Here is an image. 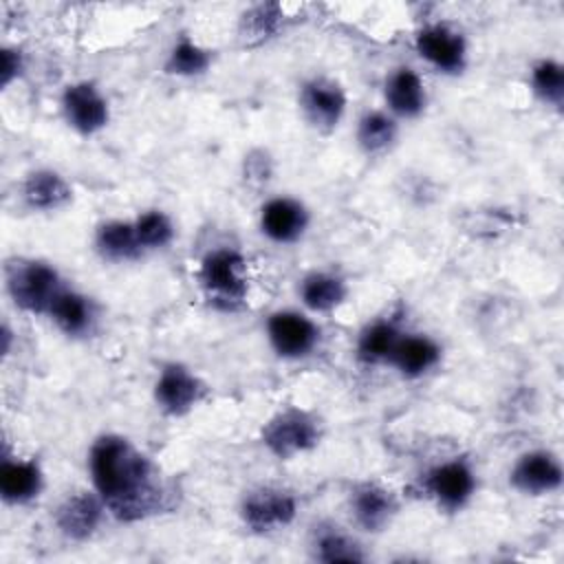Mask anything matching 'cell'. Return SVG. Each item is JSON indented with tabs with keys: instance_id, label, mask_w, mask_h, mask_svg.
<instances>
[{
	"instance_id": "cell-1",
	"label": "cell",
	"mask_w": 564,
	"mask_h": 564,
	"mask_svg": "<svg viewBox=\"0 0 564 564\" xmlns=\"http://www.w3.org/2000/svg\"><path fill=\"white\" fill-rule=\"evenodd\" d=\"M95 491L119 522H139L172 507V494L152 460L126 436L101 434L88 452Z\"/></svg>"
},
{
	"instance_id": "cell-2",
	"label": "cell",
	"mask_w": 564,
	"mask_h": 564,
	"mask_svg": "<svg viewBox=\"0 0 564 564\" xmlns=\"http://www.w3.org/2000/svg\"><path fill=\"white\" fill-rule=\"evenodd\" d=\"M198 282L214 306L234 311L249 293L247 260L234 249H214L200 260Z\"/></svg>"
},
{
	"instance_id": "cell-3",
	"label": "cell",
	"mask_w": 564,
	"mask_h": 564,
	"mask_svg": "<svg viewBox=\"0 0 564 564\" xmlns=\"http://www.w3.org/2000/svg\"><path fill=\"white\" fill-rule=\"evenodd\" d=\"M62 289V275L48 262L15 260L7 264V291L13 304L26 313L48 315V308Z\"/></svg>"
},
{
	"instance_id": "cell-4",
	"label": "cell",
	"mask_w": 564,
	"mask_h": 564,
	"mask_svg": "<svg viewBox=\"0 0 564 564\" xmlns=\"http://www.w3.org/2000/svg\"><path fill=\"white\" fill-rule=\"evenodd\" d=\"M322 438L319 421L300 408H284L273 414L262 427L264 447L280 460L295 458L317 447Z\"/></svg>"
},
{
	"instance_id": "cell-5",
	"label": "cell",
	"mask_w": 564,
	"mask_h": 564,
	"mask_svg": "<svg viewBox=\"0 0 564 564\" xmlns=\"http://www.w3.org/2000/svg\"><path fill=\"white\" fill-rule=\"evenodd\" d=\"M242 524L256 535H271L286 529L297 516V500L291 491L260 485L245 491L238 507Z\"/></svg>"
},
{
	"instance_id": "cell-6",
	"label": "cell",
	"mask_w": 564,
	"mask_h": 564,
	"mask_svg": "<svg viewBox=\"0 0 564 564\" xmlns=\"http://www.w3.org/2000/svg\"><path fill=\"white\" fill-rule=\"evenodd\" d=\"M207 397V383L183 364H165L154 381V403L167 416L189 414Z\"/></svg>"
},
{
	"instance_id": "cell-7",
	"label": "cell",
	"mask_w": 564,
	"mask_h": 564,
	"mask_svg": "<svg viewBox=\"0 0 564 564\" xmlns=\"http://www.w3.org/2000/svg\"><path fill=\"white\" fill-rule=\"evenodd\" d=\"M423 489L441 511L456 513L471 500L476 491V474L465 458H452L425 474Z\"/></svg>"
},
{
	"instance_id": "cell-8",
	"label": "cell",
	"mask_w": 564,
	"mask_h": 564,
	"mask_svg": "<svg viewBox=\"0 0 564 564\" xmlns=\"http://www.w3.org/2000/svg\"><path fill=\"white\" fill-rule=\"evenodd\" d=\"M267 339L278 357L304 359L319 344L317 324L300 311H275L267 319Z\"/></svg>"
},
{
	"instance_id": "cell-9",
	"label": "cell",
	"mask_w": 564,
	"mask_h": 564,
	"mask_svg": "<svg viewBox=\"0 0 564 564\" xmlns=\"http://www.w3.org/2000/svg\"><path fill=\"white\" fill-rule=\"evenodd\" d=\"M416 53L445 75H460L467 66V40L449 24H430L414 35Z\"/></svg>"
},
{
	"instance_id": "cell-10",
	"label": "cell",
	"mask_w": 564,
	"mask_h": 564,
	"mask_svg": "<svg viewBox=\"0 0 564 564\" xmlns=\"http://www.w3.org/2000/svg\"><path fill=\"white\" fill-rule=\"evenodd\" d=\"M346 93L330 77H311L300 88V110L317 132H333L346 112Z\"/></svg>"
},
{
	"instance_id": "cell-11",
	"label": "cell",
	"mask_w": 564,
	"mask_h": 564,
	"mask_svg": "<svg viewBox=\"0 0 564 564\" xmlns=\"http://www.w3.org/2000/svg\"><path fill=\"white\" fill-rule=\"evenodd\" d=\"M62 115L66 123L84 137L104 130L110 121L108 99L93 82H73L62 93Z\"/></svg>"
},
{
	"instance_id": "cell-12",
	"label": "cell",
	"mask_w": 564,
	"mask_h": 564,
	"mask_svg": "<svg viewBox=\"0 0 564 564\" xmlns=\"http://www.w3.org/2000/svg\"><path fill=\"white\" fill-rule=\"evenodd\" d=\"M562 465L555 454L546 449L524 452L511 467L509 482L524 496H544L557 491L562 485Z\"/></svg>"
},
{
	"instance_id": "cell-13",
	"label": "cell",
	"mask_w": 564,
	"mask_h": 564,
	"mask_svg": "<svg viewBox=\"0 0 564 564\" xmlns=\"http://www.w3.org/2000/svg\"><path fill=\"white\" fill-rule=\"evenodd\" d=\"M106 511L108 509L97 491H75L59 502L55 524L68 540L84 542L95 535Z\"/></svg>"
},
{
	"instance_id": "cell-14",
	"label": "cell",
	"mask_w": 564,
	"mask_h": 564,
	"mask_svg": "<svg viewBox=\"0 0 564 564\" xmlns=\"http://www.w3.org/2000/svg\"><path fill=\"white\" fill-rule=\"evenodd\" d=\"M311 223V214L297 198L275 196L260 209V231L278 245L297 242Z\"/></svg>"
},
{
	"instance_id": "cell-15",
	"label": "cell",
	"mask_w": 564,
	"mask_h": 564,
	"mask_svg": "<svg viewBox=\"0 0 564 564\" xmlns=\"http://www.w3.org/2000/svg\"><path fill=\"white\" fill-rule=\"evenodd\" d=\"M352 522L368 533H379L390 527L399 511L394 494L377 482H359L348 498Z\"/></svg>"
},
{
	"instance_id": "cell-16",
	"label": "cell",
	"mask_w": 564,
	"mask_h": 564,
	"mask_svg": "<svg viewBox=\"0 0 564 564\" xmlns=\"http://www.w3.org/2000/svg\"><path fill=\"white\" fill-rule=\"evenodd\" d=\"M44 487V474L35 458H11L0 465V496L4 505L22 507L33 502Z\"/></svg>"
},
{
	"instance_id": "cell-17",
	"label": "cell",
	"mask_w": 564,
	"mask_h": 564,
	"mask_svg": "<svg viewBox=\"0 0 564 564\" xmlns=\"http://www.w3.org/2000/svg\"><path fill=\"white\" fill-rule=\"evenodd\" d=\"M383 97L392 117L416 119L427 106V90L421 75L410 66L394 68L383 86Z\"/></svg>"
},
{
	"instance_id": "cell-18",
	"label": "cell",
	"mask_w": 564,
	"mask_h": 564,
	"mask_svg": "<svg viewBox=\"0 0 564 564\" xmlns=\"http://www.w3.org/2000/svg\"><path fill=\"white\" fill-rule=\"evenodd\" d=\"M48 317L64 335L86 337L95 328L97 311H95V304L88 295L64 286L57 293V297L53 300V304L48 308Z\"/></svg>"
},
{
	"instance_id": "cell-19",
	"label": "cell",
	"mask_w": 564,
	"mask_h": 564,
	"mask_svg": "<svg viewBox=\"0 0 564 564\" xmlns=\"http://www.w3.org/2000/svg\"><path fill=\"white\" fill-rule=\"evenodd\" d=\"M441 361V346L430 335L403 333L390 357V366L405 379H419L427 375Z\"/></svg>"
},
{
	"instance_id": "cell-20",
	"label": "cell",
	"mask_w": 564,
	"mask_h": 564,
	"mask_svg": "<svg viewBox=\"0 0 564 564\" xmlns=\"http://www.w3.org/2000/svg\"><path fill=\"white\" fill-rule=\"evenodd\" d=\"M24 203L35 212H55L73 198L70 185L55 170H33L22 185Z\"/></svg>"
},
{
	"instance_id": "cell-21",
	"label": "cell",
	"mask_w": 564,
	"mask_h": 564,
	"mask_svg": "<svg viewBox=\"0 0 564 564\" xmlns=\"http://www.w3.org/2000/svg\"><path fill=\"white\" fill-rule=\"evenodd\" d=\"M95 249L108 262H134L145 249L141 247L134 223L128 220H106L97 227Z\"/></svg>"
},
{
	"instance_id": "cell-22",
	"label": "cell",
	"mask_w": 564,
	"mask_h": 564,
	"mask_svg": "<svg viewBox=\"0 0 564 564\" xmlns=\"http://www.w3.org/2000/svg\"><path fill=\"white\" fill-rule=\"evenodd\" d=\"M348 286L341 275L330 271H311L300 282V300L313 313H330L346 302Z\"/></svg>"
},
{
	"instance_id": "cell-23",
	"label": "cell",
	"mask_w": 564,
	"mask_h": 564,
	"mask_svg": "<svg viewBox=\"0 0 564 564\" xmlns=\"http://www.w3.org/2000/svg\"><path fill=\"white\" fill-rule=\"evenodd\" d=\"M403 330L392 319H375L357 337V359L366 366L388 364Z\"/></svg>"
},
{
	"instance_id": "cell-24",
	"label": "cell",
	"mask_w": 564,
	"mask_h": 564,
	"mask_svg": "<svg viewBox=\"0 0 564 564\" xmlns=\"http://www.w3.org/2000/svg\"><path fill=\"white\" fill-rule=\"evenodd\" d=\"M313 557L326 564L333 562H364L366 553L361 544L335 524H319L313 531Z\"/></svg>"
},
{
	"instance_id": "cell-25",
	"label": "cell",
	"mask_w": 564,
	"mask_h": 564,
	"mask_svg": "<svg viewBox=\"0 0 564 564\" xmlns=\"http://www.w3.org/2000/svg\"><path fill=\"white\" fill-rule=\"evenodd\" d=\"M397 119L383 110H370L357 123V145L368 156H377L390 150L397 141Z\"/></svg>"
},
{
	"instance_id": "cell-26",
	"label": "cell",
	"mask_w": 564,
	"mask_h": 564,
	"mask_svg": "<svg viewBox=\"0 0 564 564\" xmlns=\"http://www.w3.org/2000/svg\"><path fill=\"white\" fill-rule=\"evenodd\" d=\"M212 64V53L189 37H181L165 59V73L176 77H198L207 73Z\"/></svg>"
},
{
	"instance_id": "cell-27",
	"label": "cell",
	"mask_w": 564,
	"mask_h": 564,
	"mask_svg": "<svg viewBox=\"0 0 564 564\" xmlns=\"http://www.w3.org/2000/svg\"><path fill=\"white\" fill-rule=\"evenodd\" d=\"M531 86L540 101L562 108L564 104V66L555 59H540L531 68Z\"/></svg>"
},
{
	"instance_id": "cell-28",
	"label": "cell",
	"mask_w": 564,
	"mask_h": 564,
	"mask_svg": "<svg viewBox=\"0 0 564 564\" xmlns=\"http://www.w3.org/2000/svg\"><path fill=\"white\" fill-rule=\"evenodd\" d=\"M132 223H134L137 238L145 251L163 249L174 238V225H172L170 216L163 214L161 209H148V212L139 214Z\"/></svg>"
},
{
	"instance_id": "cell-29",
	"label": "cell",
	"mask_w": 564,
	"mask_h": 564,
	"mask_svg": "<svg viewBox=\"0 0 564 564\" xmlns=\"http://www.w3.org/2000/svg\"><path fill=\"white\" fill-rule=\"evenodd\" d=\"M280 26V7L278 4H258L242 15L240 33L247 44H260L269 40Z\"/></svg>"
},
{
	"instance_id": "cell-30",
	"label": "cell",
	"mask_w": 564,
	"mask_h": 564,
	"mask_svg": "<svg viewBox=\"0 0 564 564\" xmlns=\"http://www.w3.org/2000/svg\"><path fill=\"white\" fill-rule=\"evenodd\" d=\"M24 68V57L18 48L2 46L0 51V86L7 88Z\"/></svg>"
},
{
	"instance_id": "cell-31",
	"label": "cell",
	"mask_w": 564,
	"mask_h": 564,
	"mask_svg": "<svg viewBox=\"0 0 564 564\" xmlns=\"http://www.w3.org/2000/svg\"><path fill=\"white\" fill-rule=\"evenodd\" d=\"M9 350H11V330H9V326L4 324V326H2V355L7 357Z\"/></svg>"
}]
</instances>
